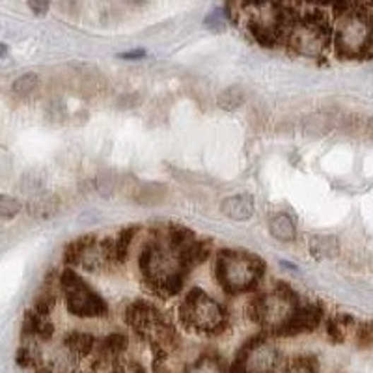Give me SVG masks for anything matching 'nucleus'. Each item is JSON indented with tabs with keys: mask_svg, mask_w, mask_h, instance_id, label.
Masks as SVG:
<instances>
[{
	"mask_svg": "<svg viewBox=\"0 0 373 373\" xmlns=\"http://www.w3.org/2000/svg\"><path fill=\"white\" fill-rule=\"evenodd\" d=\"M140 271L146 280H150L151 288L157 293L162 297H174L182 291L189 267L182 250L166 241V244L155 243L144 249L140 256Z\"/></svg>",
	"mask_w": 373,
	"mask_h": 373,
	"instance_id": "obj_1",
	"label": "nucleus"
},
{
	"mask_svg": "<svg viewBox=\"0 0 373 373\" xmlns=\"http://www.w3.org/2000/svg\"><path fill=\"white\" fill-rule=\"evenodd\" d=\"M264 264L243 250H224L217 259V278L226 293L250 291L261 278Z\"/></svg>",
	"mask_w": 373,
	"mask_h": 373,
	"instance_id": "obj_2",
	"label": "nucleus"
},
{
	"mask_svg": "<svg viewBox=\"0 0 373 373\" xmlns=\"http://www.w3.org/2000/svg\"><path fill=\"white\" fill-rule=\"evenodd\" d=\"M179 321L189 331L202 332L208 336L223 334L228 325L223 306L202 290H192L186 293L179 306Z\"/></svg>",
	"mask_w": 373,
	"mask_h": 373,
	"instance_id": "obj_3",
	"label": "nucleus"
},
{
	"mask_svg": "<svg viewBox=\"0 0 373 373\" xmlns=\"http://www.w3.org/2000/svg\"><path fill=\"white\" fill-rule=\"evenodd\" d=\"M332 40H334V47L340 57H368L373 40V13L360 10L343 13L334 28Z\"/></svg>",
	"mask_w": 373,
	"mask_h": 373,
	"instance_id": "obj_4",
	"label": "nucleus"
},
{
	"mask_svg": "<svg viewBox=\"0 0 373 373\" xmlns=\"http://www.w3.org/2000/svg\"><path fill=\"white\" fill-rule=\"evenodd\" d=\"M288 45L302 57H319L331 42V23L325 11L312 10L291 26Z\"/></svg>",
	"mask_w": 373,
	"mask_h": 373,
	"instance_id": "obj_5",
	"label": "nucleus"
},
{
	"mask_svg": "<svg viewBox=\"0 0 373 373\" xmlns=\"http://www.w3.org/2000/svg\"><path fill=\"white\" fill-rule=\"evenodd\" d=\"M60 288L66 297V306L73 316L81 319H99L109 314L107 302L75 271H64L60 275Z\"/></svg>",
	"mask_w": 373,
	"mask_h": 373,
	"instance_id": "obj_6",
	"label": "nucleus"
},
{
	"mask_svg": "<svg viewBox=\"0 0 373 373\" xmlns=\"http://www.w3.org/2000/svg\"><path fill=\"white\" fill-rule=\"evenodd\" d=\"M64 258L69 265H78L88 273H101L110 265L118 264L114 239L99 241L95 237H81L66 249Z\"/></svg>",
	"mask_w": 373,
	"mask_h": 373,
	"instance_id": "obj_7",
	"label": "nucleus"
},
{
	"mask_svg": "<svg viewBox=\"0 0 373 373\" xmlns=\"http://www.w3.org/2000/svg\"><path fill=\"white\" fill-rule=\"evenodd\" d=\"M323 321V308L317 304H299L295 312L280 326H276L273 334L276 336H297L314 332Z\"/></svg>",
	"mask_w": 373,
	"mask_h": 373,
	"instance_id": "obj_8",
	"label": "nucleus"
},
{
	"mask_svg": "<svg viewBox=\"0 0 373 373\" xmlns=\"http://www.w3.org/2000/svg\"><path fill=\"white\" fill-rule=\"evenodd\" d=\"M165 319L161 317V314L157 312V308L146 301H136L131 302L125 310V323L138 334L142 340H150L151 332L155 331L157 325L162 323Z\"/></svg>",
	"mask_w": 373,
	"mask_h": 373,
	"instance_id": "obj_9",
	"label": "nucleus"
},
{
	"mask_svg": "<svg viewBox=\"0 0 373 373\" xmlns=\"http://www.w3.org/2000/svg\"><path fill=\"white\" fill-rule=\"evenodd\" d=\"M340 116H342V112L332 109L310 112V114H306L304 118L301 119V129L306 136L321 138V136L328 135V133H332L334 129H338Z\"/></svg>",
	"mask_w": 373,
	"mask_h": 373,
	"instance_id": "obj_10",
	"label": "nucleus"
},
{
	"mask_svg": "<svg viewBox=\"0 0 373 373\" xmlns=\"http://www.w3.org/2000/svg\"><path fill=\"white\" fill-rule=\"evenodd\" d=\"M220 209L226 217L235 220V223H244L254 215L256 202L250 194H233V196L224 200Z\"/></svg>",
	"mask_w": 373,
	"mask_h": 373,
	"instance_id": "obj_11",
	"label": "nucleus"
},
{
	"mask_svg": "<svg viewBox=\"0 0 373 373\" xmlns=\"http://www.w3.org/2000/svg\"><path fill=\"white\" fill-rule=\"evenodd\" d=\"M168 194H170L168 186L162 185V183H140L138 191L133 196V202L144 206V208H157V206H162L168 200Z\"/></svg>",
	"mask_w": 373,
	"mask_h": 373,
	"instance_id": "obj_12",
	"label": "nucleus"
},
{
	"mask_svg": "<svg viewBox=\"0 0 373 373\" xmlns=\"http://www.w3.org/2000/svg\"><path fill=\"white\" fill-rule=\"evenodd\" d=\"M62 208V198L58 194H37L30 203H28V215L37 220H49L57 217Z\"/></svg>",
	"mask_w": 373,
	"mask_h": 373,
	"instance_id": "obj_13",
	"label": "nucleus"
},
{
	"mask_svg": "<svg viewBox=\"0 0 373 373\" xmlns=\"http://www.w3.org/2000/svg\"><path fill=\"white\" fill-rule=\"evenodd\" d=\"M64 348L68 349V353L75 358H86L93 355L95 348H97V340L88 334V332H69L68 336L64 338Z\"/></svg>",
	"mask_w": 373,
	"mask_h": 373,
	"instance_id": "obj_14",
	"label": "nucleus"
},
{
	"mask_svg": "<svg viewBox=\"0 0 373 373\" xmlns=\"http://www.w3.org/2000/svg\"><path fill=\"white\" fill-rule=\"evenodd\" d=\"M269 232L276 241L288 243V241H293V239H295L297 226L295 223H293V218H291L288 213H276L269 220Z\"/></svg>",
	"mask_w": 373,
	"mask_h": 373,
	"instance_id": "obj_15",
	"label": "nucleus"
},
{
	"mask_svg": "<svg viewBox=\"0 0 373 373\" xmlns=\"http://www.w3.org/2000/svg\"><path fill=\"white\" fill-rule=\"evenodd\" d=\"M122 176L116 170H101L93 179V191L101 194V196H114L119 194V186H122Z\"/></svg>",
	"mask_w": 373,
	"mask_h": 373,
	"instance_id": "obj_16",
	"label": "nucleus"
},
{
	"mask_svg": "<svg viewBox=\"0 0 373 373\" xmlns=\"http://www.w3.org/2000/svg\"><path fill=\"white\" fill-rule=\"evenodd\" d=\"M40 86H42V81L36 73H25L11 83V93H13V97L26 101L40 92Z\"/></svg>",
	"mask_w": 373,
	"mask_h": 373,
	"instance_id": "obj_17",
	"label": "nucleus"
},
{
	"mask_svg": "<svg viewBox=\"0 0 373 373\" xmlns=\"http://www.w3.org/2000/svg\"><path fill=\"white\" fill-rule=\"evenodd\" d=\"M244 101H247V92L241 84H233V86L224 88L217 97L218 109L226 110V112L239 110L244 105Z\"/></svg>",
	"mask_w": 373,
	"mask_h": 373,
	"instance_id": "obj_18",
	"label": "nucleus"
},
{
	"mask_svg": "<svg viewBox=\"0 0 373 373\" xmlns=\"http://www.w3.org/2000/svg\"><path fill=\"white\" fill-rule=\"evenodd\" d=\"M310 254L316 259H332L340 254V243L332 235H317L310 239Z\"/></svg>",
	"mask_w": 373,
	"mask_h": 373,
	"instance_id": "obj_19",
	"label": "nucleus"
},
{
	"mask_svg": "<svg viewBox=\"0 0 373 373\" xmlns=\"http://www.w3.org/2000/svg\"><path fill=\"white\" fill-rule=\"evenodd\" d=\"M351 325H355V319L349 316H340L332 317L326 321V336L332 343H343L345 336H348V328Z\"/></svg>",
	"mask_w": 373,
	"mask_h": 373,
	"instance_id": "obj_20",
	"label": "nucleus"
},
{
	"mask_svg": "<svg viewBox=\"0 0 373 373\" xmlns=\"http://www.w3.org/2000/svg\"><path fill=\"white\" fill-rule=\"evenodd\" d=\"M45 118L51 122V124H64L66 118H68V105L64 101L60 95H54L47 101L45 105Z\"/></svg>",
	"mask_w": 373,
	"mask_h": 373,
	"instance_id": "obj_21",
	"label": "nucleus"
},
{
	"mask_svg": "<svg viewBox=\"0 0 373 373\" xmlns=\"http://www.w3.org/2000/svg\"><path fill=\"white\" fill-rule=\"evenodd\" d=\"M135 233H136V228H127V230H124V232H119L118 237L114 239V249H116V258H118V264L119 261H124V259L127 258V254H129L131 243H133V239H135Z\"/></svg>",
	"mask_w": 373,
	"mask_h": 373,
	"instance_id": "obj_22",
	"label": "nucleus"
},
{
	"mask_svg": "<svg viewBox=\"0 0 373 373\" xmlns=\"http://www.w3.org/2000/svg\"><path fill=\"white\" fill-rule=\"evenodd\" d=\"M54 304H57V295H54V291L47 288L45 291H42V293L36 297L32 310L42 314V316H49L52 308H54Z\"/></svg>",
	"mask_w": 373,
	"mask_h": 373,
	"instance_id": "obj_23",
	"label": "nucleus"
},
{
	"mask_svg": "<svg viewBox=\"0 0 373 373\" xmlns=\"http://www.w3.org/2000/svg\"><path fill=\"white\" fill-rule=\"evenodd\" d=\"M21 209L23 206L17 198L8 196V194H2V196H0V217L4 218V220H10L11 217H16Z\"/></svg>",
	"mask_w": 373,
	"mask_h": 373,
	"instance_id": "obj_24",
	"label": "nucleus"
},
{
	"mask_svg": "<svg viewBox=\"0 0 373 373\" xmlns=\"http://www.w3.org/2000/svg\"><path fill=\"white\" fill-rule=\"evenodd\" d=\"M355 342H357V348L360 349L373 348V323H362L357 326Z\"/></svg>",
	"mask_w": 373,
	"mask_h": 373,
	"instance_id": "obj_25",
	"label": "nucleus"
},
{
	"mask_svg": "<svg viewBox=\"0 0 373 373\" xmlns=\"http://www.w3.org/2000/svg\"><path fill=\"white\" fill-rule=\"evenodd\" d=\"M36 353H34V349L30 348V345H21L19 348V351H17L16 355V362L19 368L26 369V368H30V366H34L36 364Z\"/></svg>",
	"mask_w": 373,
	"mask_h": 373,
	"instance_id": "obj_26",
	"label": "nucleus"
},
{
	"mask_svg": "<svg viewBox=\"0 0 373 373\" xmlns=\"http://www.w3.org/2000/svg\"><path fill=\"white\" fill-rule=\"evenodd\" d=\"M42 185H43V179L37 176V174H34V172H26L25 176H23L21 186L25 192H32V194H36V192L42 189Z\"/></svg>",
	"mask_w": 373,
	"mask_h": 373,
	"instance_id": "obj_27",
	"label": "nucleus"
},
{
	"mask_svg": "<svg viewBox=\"0 0 373 373\" xmlns=\"http://www.w3.org/2000/svg\"><path fill=\"white\" fill-rule=\"evenodd\" d=\"M51 2L52 0H28V8H30V11L34 13V16L42 17V16H45L47 11H49Z\"/></svg>",
	"mask_w": 373,
	"mask_h": 373,
	"instance_id": "obj_28",
	"label": "nucleus"
},
{
	"mask_svg": "<svg viewBox=\"0 0 373 373\" xmlns=\"http://www.w3.org/2000/svg\"><path fill=\"white\" fill-rule=\"evenodd\" d=\"M206 26H208V28H211V30H217V32H220V30H224V17L220 16V13H218V11H215V13H211V16H208L206 17Z\"/></svg>",
	"mask_w": 373,
	"mask_h": 373,
	"instance_id": "obj_29",
	"label": "nucleus"
},
{
	"mask_svg": "<svg viewBox=\"0 0 373 373\" xmlns=\"http://www.w3.org/2000/svg\"><path fill=\"white\" fill-rule=\"evenodd\" d=\"M140 101H138V95H135V93H129V95H122L118 101V107L119 109H131V107H136Z\"/></svg>",
	"mask_w": 373,
	"mask_h": 373,
	"instance_id": "obj_30",
	"label": "nucleus"
},
{
	"mask_svg": "<svg viewBox=\"0 0 373 373\" xmlns=\"http://www.w3.org/2000/svg\"><path fill=\"white\" fill-rule=\"evenodd\" d=\"M144 57V51H133V52H125L122 54V58H127V60H133V58H142Z\"/></svg>",
	"mask_w": 373,
	"mask_h": 373,
	"instance_id": "obj_31",
	"label": "nucleus"
},
{
	"mask_svg": "<svg viewBox=\"0 0 373 373\" xmlns=\"http://www.w3.org/2000/svg\"><path fill=\"white\" fill-rule=\"evenodd\" d=\"M364 133H366L369 138H373V116L366 119V131H364Z\"/></svg>",
	"mask_w": 373,
	"mask_h": 373,
	"instance_id": "obj_32",
	"label": "nucleus"
},
{
	"mask_svg": "<svg viewBox=\"0 0 373 373\" xmlns=\"http://www.w3.org/2000/svg\"><path fill=\"white\" fill-rule=\"evenodd\" d=\"M124 2L129 6H144L148 0H124Z\"/></svg>",
	"mask_w": 373,
	"mask_h": 373,
	"instance_id": "obj_33",
	"label": "nucleus"
},
{
	"mask_svg": "<svg viewBox=\"0 0 373 373\" xmlns=\"http://www.w3.org/2000/svg\"><path fill=\"white\" fill-rule=\"evenodd\" d=\"M36 373H54V372H52L51 368H43V366H42V368L36 369Z\"/></svg>",
	"mask_w": 373,
	"mask_h": 373,
	"instance_id": "obj_34",
	"label": "nucleus"
}]
</instances>
